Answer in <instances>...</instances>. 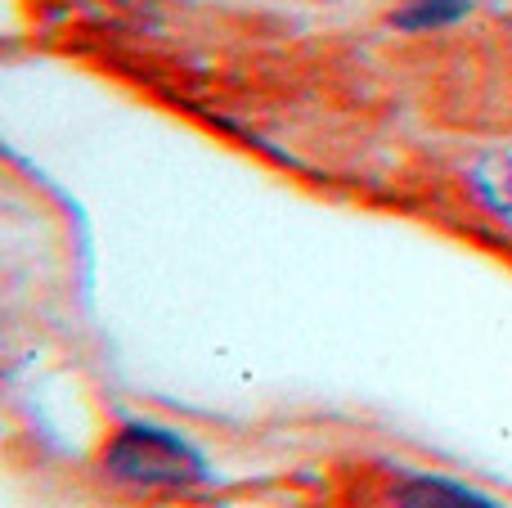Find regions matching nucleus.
Segmentation results:
<instances>
[{
  "mask_svg": "<svg viewBox=\"0 0 512 508\" xmlns=\"http://www.w3.org/2000/svg\"><path fill=\"white\" fill-rule=\"evenodd\" d=\"M477 9V0H405L391 14V23L400 32H432V27H450L459 18H468Z\"/></svg>",
  "mask_w": 512,
  "mask_h": 508,
  "instance_id": "7ed1b4c3",
  "label": "nucleus"
},
{
  "mask_svg": "<svg viewBox=\"0 0 512 508\" xmlns=\"http://www.w3.org/2000/svg\"><path fill=\"white\" fill-rule=\"evenodd\" d=\"M472 189L481 194V203L495 212L512 216V153H490L472 167Z\"/></svg>",
  "mask_w": 512,
  "mask_h": 508,
  "instance_id": "20e7f679",
  "label": "nucleus"
},
{
  "mask_svg": "<svg viewBox=\"0 0 512 508\" xmlns=\"http://www.w3.org/2000/svg\"><path fill=\"white\" fill-rule=\"evenodd\" d=\"M490 5H495V9H499V14H504V18H508V23H512V0H490Z\"/></svg>",
  "mask_w": 512,
  "mask_h": 508,
  "instance_id": "39448f33",
  "label": "nucleus"
},
{
  "mask_svg": "<svg viewBox=\"0 0 512 508\" xmlns=\"http://www.w3.org/2000/svg\"><path fill=\"white\" fill-rule=\"evenodd\" d=\"M396 508H504V504L481 495L477 486H463V482L432 477V473H414L396 486Z\"/></svg>",
  "mask_w": 512,
  "mask_h": 508,
  "instance_id": "f03ea898",
  "label": "nucleus"
},
{
  "mask_svg": "<svg viewBox=\"0 0 512 508\" xmlns=\"http://www.w3.org/2000/svg\"><path fill=\"white\" fill-rule=\"evenodd\" d=\"M104 473L140 491H185L212 477L207 459L180 432L158 423H122L104 446Z\"/></svg>",
  "mask_w": 512,
  "mask_h": 508,
  "instance_id": "f257e3e1",
  "label": "nucleus"
}]
</instances>
